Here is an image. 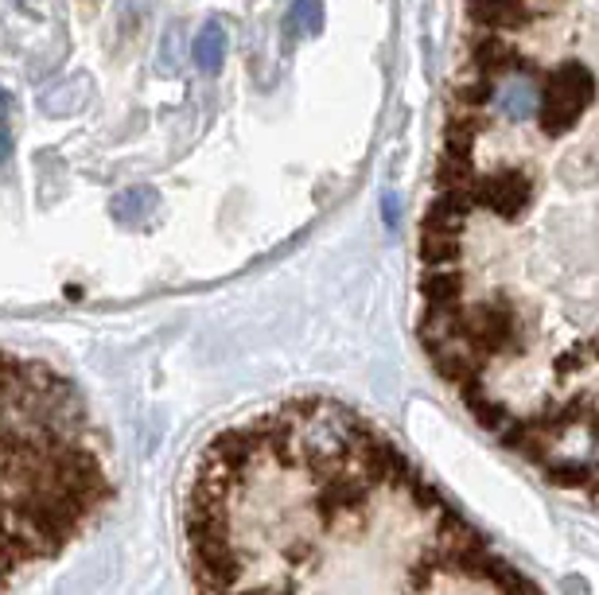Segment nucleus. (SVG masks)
<instances>
[{
  "label": "nucleus",
  "mask_w": 599,
  "mask_h": 595,
  "mask_svg": "<svg viewBox=\"0 0 599 595\" xmlns=\"http://www.w3.org/2000/svg\"><path fill=\"white\" fill-rule=\"evenodd\" d=\"M195 595H545L354 409L222 429L183 495Z\"/></svg>",
  "instance_id": "1"
},
{
  "label": "nucleus",
  "mask_w": 599,
  "mask_h": 595,
  "mask_svg": "<svg viewBox=\"0 0 599 595\" xmlns=\"http://www.w3.org/2000/svg\"><path fill=\"white\" fill-rule=\"evenodd\" d=\"M109 502V444L83 389L0 350V592L83 541Z\"/></svg>",
  "instance_id": "2"
},
{
  "label": "nucleus",
  "mask_w": 599,
  "mask_h": 595,
  "mask_svg": "<svg viewBox=\"0 0 599 595\" xmlns=\"http://www.w3.org/2000/svg\"><path fill=\"white\" fill-rule=\"evenodd\" d=\"M542 98H545V71L534 58H517L506 71L486 78V106L479 113L491 125V137L499 125L506 129H534L537 113H542Z\"/></svg>",
  "instance_id": "3"
},
{
  "label": "nucleus",
  "mask_w": 599,
  "mask_h": 595,
  "mask_svg": "<svg viewBox=\"0 0 599 595\" xmlns=\"http://www.w3.org/2000/svg\"><path fill=\"white\" fill-rule=\"evenodd\" d=\"M599 83L591 78L588 66L580 63H560L545 71V98L542 113H537V129L549 141H565L568 132L580 125V117L596 106Z\"/></svg>",
  "instance_id": "4"
},
{
  "label": "nucleus",
  "mask_w": 599,
  "mask_h": 595,
  "mask_svg": "<svg viewBox=\"0 0 599 595\" xmlns=\"http://www.w3.org/2000/svg\"><path fill=\"white\" fill-rule=\"evenodd\" d=\"M191 55H195V66L203 75H218L222 63H226V28H222L218 20H206V24L199 28Z\"/></svg>",
  "instance_id": "5"
},
{
  "label": "nucleus",
  "mask_w": 599,
  "mask_h": 595,
  "mask_svg": "<svg viewBox=\"0 0 599 595\" xmlns=\"http://www.w3.org/2000/svg\"><path fill=\"white\" fill-rule=\"evenodd\" d=\"M285 28L288 35H315L323 28V4L320 0H292Z\"/></svg>",
  "instance_id": "6"
},
{
  "label": "nucleus",
  "mask_w": 599,
  "mask_h": 595,
  "mask_svg": "<svg viewBox=\"0 0 599 595\" xmlns=\"http://www.w3.org/2000/svg\"><path fill=\"white\" fill-rule=\"evenodd\" d=\"M148 9H152V0H117V20H121V28H132L137 20H145Z\"/></svg>",
  "instance_id": "7"
},
{
  "label": "nucleus",
  "mask_w": 599,
  "mask_h": 595,
  "mask_svg": "<svg viewBox=\"0 0 599 595\" xmlns=\"http://www.w3.org/2000/svg\"><path fill=\"white\" fill-rule=\"evenodd\" d=\"M12 156V132H9V125H4V117H0V164Z\"/></svg>",
  "instance_id": "8"
},
{
  "label": "nucleus",
  "mask_w": 599,
  "mask_h": 595,
  "mask_svg": "<svg viewBox=\"0 0 599 595\" xmlns=\"http://www.w3.org/2000/svg\"><path fill=\"white\" fill-rule=\"evenodd\" d=\"M4 113H9V94L0 90V117H4Z\"/></svg>",
  "instance_id": "9"
}]
</instances>
